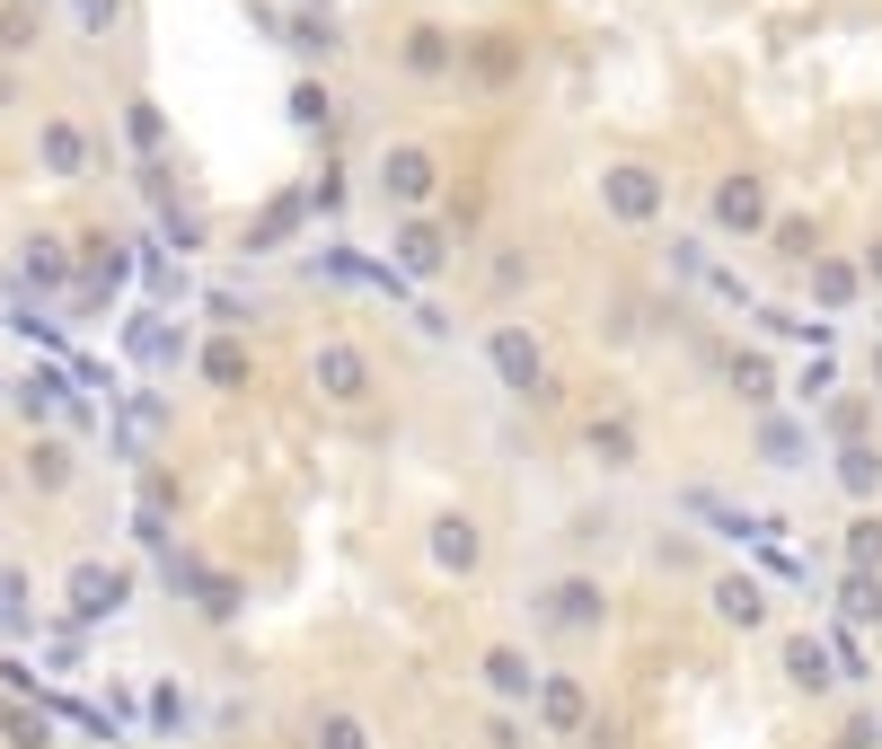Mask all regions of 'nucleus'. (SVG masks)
Returning a JSON list of instances; mask_svg holds the SVG:
<instances>
[{"label":"nucleus","instance_id":"nucleus-1","mask_svg":"<svg viewBox=\"0 0 882 749\" xmlns=\"http://www.w3.org/2000/svg\"><path fill=\"white\" fill-rule=\"evenodd\" d=\"M442 565H477V529L468 520H442Z\"/></svg>","mask_w":882,"mask_h":749},{"label":"nucleus","instance_id":"nucleus-3","mask_svg":"<svg viewBox=\"0 0 882 749\" xmlns=\"http://www.w3.org/2000/svg\"><path fill=\"white\" fill-rule=\"evenodd\" d=\"M715 600H724V618H742V626L759 618V591H751V582H724V591H715Z\"/></svg>","mask_w":882,"mask_h":749},{"label":"nucleus","instance_id":"nucleus-2","mask_svg":"<svg viewBox=\"0 0 882 749\" xmlns=\"http://www.w3.org/2000/svg\"><path fill=\"white\" fill-rule=\"evenodd\" d=\"M318 379H327L336 397H354V388H363V362H354V353H327V362H318Z\"/></svg>","mask_w":882,"mask_h":749},{"label":"nucleus","instance_id":"nucleus-4","mask_svg":"<svg viewBox=\"0 0 882 749\" xmlns=\"http://www.w3.org/2000/svg\"><path fill=\"white\" fill-rule=\"evenodd\" d=\"M486 670H495V688H504V697H521V688H529V679H521V661H512V652H495V661H486Z\"/></svg>","mask_w":882,"mask_h":749},{"label":"nucleus","instance_id":"nucleus-5","mask_svg":"<svg viewBox=\"0 0 882 749\" xmlns=\"http://www.w3.org/2000/svg\"><path fill=\"white\" fill-rule=\"evenodd\" d=\"M327 749H363V723H354V715H336V723H327Z\"/></svg>","mask_w":882,"mask_h":749}]
</instances>
